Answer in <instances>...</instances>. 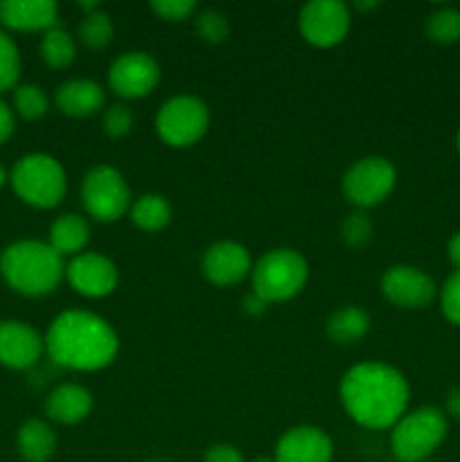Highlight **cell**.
<instances>
[{
  "mask_svg": "<svg viewBox=\"0 0 460 462\" xmlns=\"http://www.w3.org/2000/svg\"><path fill=\"white\" fill-rule=\"evenodd\" d=\"M382 293L400 310H424L437 298V287L418 266L395 264L382 275Z\"/></svg>",
  "mask_w": 460,
  "mask_h": 462,
  "instance_id": "obj_12",
  "label": "cell"
},
{
  "mask_svg": "<svg viewBox=\"0 0 460 462\" xmlns=\"http://www.w3.org/2000/svg\"><path fill=\"white\" fill-rule=\"evenodd\" d=\"M437 300H440L445 319L455 328H460V271H454L445 280V284L437 289Z\"/></svg>",
  "mask_w": 460,
  "mask_h": 462,
  "instance_id": "obj_31",
  "label": "cell"
},
{
  "mask_svg": "<svg viewBox=\"0 0 460 462\" xmlns=\"http://www.w3.org/2000/svg\"><path fill=\"white\" fill-rule=\"evenodd\" d=\"M16 449L25 462H48L57 451V433L48 420L30 418L16 433Z\"/></svg>",
  "mask_w": 460,
  "mask_h": 462,
  "instance_id": "obj_20",
  "label": "cell"
},
{
  "mask_svg": "<svg viewBox=\"0 0 460 462\" xmlns=\"http://www.w3.org/2000/svg\"><path fill=\"white\" fill-rule=\"evenodd\" d=\"M397 185V170L388 158L365 156L352 162L343 174L341 188L356 210L379 206L392 194Z\"/></svg>",
  "mask_w": 460,
  "mask_h": 462,
  "instance_id": "obj_9",
  "label": "cell"
},
{
  "mask_svg": "<svg viewBox=\"0 0 460 462\" xmlns=\"http://www.w3.org/2000/svg\"><path fill=\"white\" fill-rule=\"evenodd\" d=\"M379 7H382V3H374V0H370V3H354L356 12H374Z\"/></svg>",
  "mask_w": 460,
  "mask_h": 462,
  "instance_id": "obj_39",
  "label": "cell"
},
{
  "mask_svg": "<svg viewBox=\"0 0 460 462\" xmlns=\"http://www.w3.org/2000/svg\"><path fill=\"white\" fill-rule=\"evenodd\" d=\"M45 352V341L23 320H0V365L9 370H30Z\"/></svg>",
  "mask_w": 460,
  "mask_h": 462,
  "instance_id": "obj_14",
  "label": "cell"
},
{
  "mask_svg": "<svg viewBox=\"0 0 460 462\" xmlns=\"http://www.w3.org/2000/svg\"><path fill=\"white\" fill-rule=\"evenodd\" d=\"M9 185L23 203L50 210L63 201L68 189L66 170L50 153H27L14 162Z\"/></svg>",
  "mask_w": 460,
  "mask_h": 462,
  "instance_id": "obj_4",
  "label": "cell"
},
{
  "mask_svg": "<svg viewBox=\"0 0 460 462\" xmlns=\"http://www.w3.org/2000/svg\"><path fill=\"white\" fill-rule=\"evenodd\" d=\"M203 462H246L242 451L233 445H212L203 456Z\"/></svg>",
  "mask_w": 460,
  "mask_h": 462,
  "instance_id": "obj_34",
  "label": "cell"
},
{
  "mask_svg": "<svg viewBox=\"0 0 460 462\" xmlns=\"http://www.w3.org/2000/svg\"><path fill=\"white\" fill-rule=\"evenodd\" d=\"M341 404L350 420L370 431L392 429L409 413L410 386L404 374L382 361H363L343 374Z\"/></svg>",
  "mask_w": 460,
  "mask_h": 462,
  "instance_id": "obj_1",
  "label": "cell"
},
{
  "mask_svg": "<svg viewBox=\"0 0 460 462\" xmlns=\"http://www.w3.org/2000/svg\"><path fill=\"white\" fill-rule=\"evenodd\" d=\"M0 275L16 293L41 298L66 278V260L48 242L21 239L0 253Z\"/></svg>",
  "mask_w": 460,
  "mask_h": 462,
  "instance_id": "obj_3",
  "label": "cell"
},
{
  "mask_svg": "<svg viewBox=\"0 0 460 462\" xmlns=\"http://www.w3.org/2000/svg\"><path fill=\"white\" fill-rule=\"evenodd\" d=\"M455 149H458V153H460V129H458V134H455Z\"/></svg>",
  "mask_w": 460,
  "mask_h": 462,
  "instance_id": "obj_41",
  "label": "cell"
},
{
  "mask_svg": "<svg viewBox=\"0 0 460 462\" xmlns=\"http://www.w3.org/2000/svg\"><path fill=\"white\" fill-rule=\"evenodd\" d=\"M5 183H9V174L3 165H0V189L5 188Z\"/></svg>",
  "mask_w": 460,
  "mask_h": 462,
  "instance_id": "obj_40",
  "label": "cell"
},
{
  "mask_svg": "<svg viewBox=\"0 0 460 462\" xmlns=\"http://www.w3.org/2000/svg\"><path fill=\"white\" fill-rule=\"evenodd\" d=\"M113 36H115V25H113L111 16L104 9L84 14V18L77 25V39H79V43L86 45L88 50H95V52L108 48Z\"/></svg>",
  "mask_w": 460,
  "mask_h": 462,
  "instance_id": "obj_25",
  "label": "cell"
},
{
  "mask_svg": "<svg viewBox=\"0 0 460 462\" xmlns=\"http://www.w3.org/2000/svg\"><path fill=\"white\" fill-rule=\"evenodd\" d=\"M253 293L264 302H287L305 289L309 264L293 248H273L253 264Z\"/></svg>",
  "mask_w": 460,
  "mask_h": 462,
  "instance_id": "obj_5",
  "label": "cell"
},
{
  "mask_svg": "<svg viewBox=\"0 0 460 462\" xmlns=\"http://www.w3.org/2000/svg\"><path fill=\"white\" fill-rule=\"evenodd\" d=\"M104 88L93 79H68L54 90V106L68 117H88L104 106Z\"/></svg>",
  "mask_w": 460,
  "mask_h": 462,
  "instance_id": "obj_19",
  "label": "cell"
},
{
  "mask_svg": "<svg viewBox=\"0 0 460 462\" xmlns=\"http://www.w3.org/2000/svg\"><path fill=\"white\" fill-rule=\"evenodd\" d=\"M334 442L323 429L302 424L280 436L275 445V462H332Z\"/></svg>",
  "mask_w": 460,
  "mask_h": 462,
  "instance_id": "obj_16",
  "label": "cell"
},
{
  "mask_svg": "<svg viewBox=\"0 0 460 462\" xmlns=\"http://www.w3.org/2000/svg\"><path fill=\"white\" fill-rule=\"evenodd\" d=\"M16 131V116L5 99H0V144L7 143Z\"/></svg>",
  "mask_w": 460,
  "mask_h": 462,
  "instance_id": "obj_35",
  "label": "cell"
},
{
  "mask_svg": "<svg viewBox=\"0 0 460 462\" xmlns=\"http://www.w3.org/2000/svg\"><path fill=\"white\" fill-rule=\"evenodd\" d=\"M374 237V224L365 210H354L341 221V239L352 248H365Z\"/></svg>",
  "mask_w": 460,
  "mask_h": 462,
  "instance_id": "obj_29",
  "label": "cell"
},
{
  "mask_svg": "<svg viewBox=\"0 0 460 462\" xmlns=\"http://www.w3.org/2000/svg\"><path fill=\"white\" fill-rule=\"evenodd\" d=\"M18 77H21V52L9 32L0 27V93L16 88Z\"/></svg>",
  "mask_w": 460,
  "mask_h": 462,
  "instance_id": "obj_28",
  "label": "cell"
},
{
  "mask_svg": "<svg viewBox=\"0 0 460 462\" xmlns=\"http://www.w3.org/2000/svg\"><path fill=\"white\" fill-rule=\"evenodd\" d=\"M350 7L338 0H311L298 14V30L314 48H334L350 32Z\"/></svg>",
  "mask_w": 460,
  "mask_h": 462,
  "instance_id": "obj_10",
  "label": "cell"
},
{
  "mask_svg": "<svg viewBox=\"0 0 460 462\" xmlns=\"http://www.w3.org/2000/svg\"><path fill=\"white\" fill-rule=\"evenodd\" d=\"M66 278L79 296L93 300L111 296L120 282V273L111 257L90 251L70 257L66 264Z\"/></svg>",
  "mask_w": 460,
  "mask_h": 462,
  "instance_id": "obj_13",
  "label": "cell"
},
{
  "mask_svg": "<svg viewBox=\"0 0 460 462\" xmlns=\"http://www.w3.org/2000/svg\"><path fill=\"white\" fill-rule=\"evenodd\" d=\"M161 81V66L144 50H129L108 68V86L124 99L147 97Z\"/></svg>",
  "mask_w": 460,
  "mask_h": 462,
  "instance_id": "obj_11",
  "label": "cell"
},
{
  "mask_svg": "<svg viewBox=\"0 0 460 462\" xmlns=\"http://www.w3.org/2000/svg\"><path fill=\"white\" fill-rule=\"evenodd\" d=\"M102 129L108 138H124L133 129V113L124 104H113L104 111Z\"/></svg>",
  "mask_w": 460,
  "mask_h": 462,
  "instance_id": "obj_32",
  "label": "cell"
},
{
  "mask_svg": "<svg viewBox=\"0 0 460 462\" xmlns=\"http://www.w3.org/2000/svg\"><path fill=\"white\" fill-rule=\"evenodd\" d=\"M81 206L93 219L111 224L131 208V189L120 170L111 165H97L86 171L79 188Z\"/></svg>",
  "mask_w": 460,
  "mask_h": 462,
  "instance_id": "obj_8",
  "label": "cell"
},
{
  "mask_svg": "<svg viewBox=\"0 0 460 462\" xmlns=\"http://www.w3.org/2000/svg\"><path fill=\"white\" fill-rule=\"evenodd\" d=\"M50 361L77 373L108 368L120 352V338L106 319L84 310L61 311L43 337Z\"/></svg>",
  "mask_w": 460,
  "mask_h": 462,
  "instance_id": "obj_2",
  "label": "cell"
},
{
  "mask_svg": "<svg viewBox=\"0 0 460 462\" xmlns=\"http://www.w3.org/2000/svg\"><path fill=\"white\" fill-rule=\"evenodd\" d=\"M201 271L206 280L215 287H233L239 284L253 271L251 253L237 242H216L206 248L201 260Z\"/></svg>",
  "mask_w": 460,
  "mask_h": 462,
  "instance_id": "obj_15",
  "label": "cell"
},
{
  "mask_svg": "<svg viewBox=\"0 0 460 462\" xmlns=\"http://www.w3.org/2000/svg\"><path fill=\"white\" fill-rule=\"evenodd\" d=\"M48 93L39 84H18L14 88V113L27 122L41 120L48 113Z\"/></svg>",
  "mask_w": 460,
  "mask_h": 462,
  "instance_id": "obj_27",
  "label": "cell"
},
{
  "mask_svg": "<svg viewBox=\"0 0 460 462\" xmlns=\"http://www.w3.org/2000/svg\"><path fill=\"white\" fill-rule=\"evenodd\" d=\"M88 239V221H86V217L77 215V212H66V215L57 217V219L52 221V226H50L48 244L63 257V260L84 253Z\"/></svg>",
  "mask_w": 460,
  "mask_h": 462,
  "instance_id": "obj_21",
  "label": "cell"
},
{
  "mask_svg": "<svg viewBox=\"0 0 460 462\" xmlns=\"http://www.w3.org/2000/svg\"><path fill=\"white\" fill-rule=\"evenodd\" d=\"M253 462H275L273 458H264V456H262V458H257V460H253Z\"/></svg>",
  "mask_w": 460,
  "mask_h": 462,
  "instance_id": "obj_42",
  "label": "cell"
},
{
  "mask_svg": "<svg viewBox=\"0 0 460 462\" xmlns=\"http://www.w3.org/2000/svg\"><path fill=\"white\" fill-rule=\"evenodd\" d=\"M266 307H269V302L262 300L257 293H251V296L244 298V311H246L248 316H262L266 311Z\"/></svg>",
  "mask_w": 460,
  "mask_h": 462,
  "instance_id": "obj_37",
  "label": "cell"
},
{
  "mask_svg": "<svg viewBox=\"0 0 460 462\" xmlns=\"http://www.w3.org/2000/svg\"><path fill=\"white\" fill-rule=\"evenodd\" d=\"M54 0H0V25L5 32H48L57 25Z\"/></svg>",
  "mask_w": 460,
  "mask_h": 462,
  "instance_id": "obj_17",
  "label": "cell"
},
{
  "mask_svg": "<svg viewBox=\"0 0 460 462\" xmlns=\"http://www.w3.org/2000/svg\"><path fill=\"white\" fill-rule=\"evenodd\" d=\"M43 411L48 422L75 427V424L84 422L93 411V395L88 388L79 386V383H61L45 397Z\"/></svg>",
  "mask_w": 460,
  "mask_h": 462,
  "instance_id": "obj_18",
  "label": "cell"
},
{
  "mask_svg": "<svg viewBox=\"0 0 460 462\" xmlns=\"http://www.w3.org/2000/svg\"><path fill=\"white\" fill-rule=\"evenodd\" d=\"M129 217L135 228L144 230V233H158V230L170 226L171 206L162 194L149 192L131 203Z\"/></svg>",
  "mask_w": 460,
  "mask_h": 462,
  "instance_id": "obj_23",
  "label": "cell"
},
{
  "mask_svg": "<svg viewBox=\"0 0 460 462\" xmlns=\"http://www.w3.org/2000/svg\"><path fill=\"white\" fill-rule=\"evenodd\" d=\"M446 255H449V262L454 264V271H460V230L451 235L449 244H446Z\"/></svg>",
  "mask_w": 460,
  "mask_h": 462,
  "instance_id": "obj_38",
  "label": "cell"
},
{
  "mask_svg": "<svg viewBox=\"0 0 460 462\" xmlns=\"http://www.w3.org/2000/svg\"><path fill=\"white\" fill-rule=\"evenodd\" d=\"M39 52L45 66L52 68V70H63V68L72 66V61H75L77 57L75 36L59 25L50 27V30L43 32V36H41Z\"/></svg>",
  "mask_w": 460,
  "mask_h": 462,
  "instance_id": "obj_24",
  "label": "cell"
},
{
  "mask_svg": "<svg viewBox=\"0 0 460 462\" xmlns=\"http://www.w3.org/2000/svg\"><path fill=\"white\" fill-rule=\"evenodd\" d=\"M445 415L454 418L455 422H460V386L451 388L445 397Z\"/></svg>",
  "mask_w": 460,
  "mask_h": 462,
  "instance_id": "obj_36",
  "label": "cell"
},
{
  "mask_svg": "<svg viewBox=\"0 0 460 462\" xmlns=\"http://www.w3.org/2000/svg\"><path fill=\"white\" fill-rule=\"evenodd\" d=\"M329 341L338 346H352L359 343L370 332V314L359 305H345L341 310L332 311L325 325Z\"/></svg>",
  "mask_w": 460,
  "mask_h": 462,
  "instance_id": "obj_22",
  "label": "cell"
},
{
  "mask_svg": "<svg viewBox=\"0 0 460 462\" xmlns=\"http://www.w3.org/2000/svg\"><path fill=\"white\" fill-rule=\"evenodd\" d=\"M194 27H197V34L201 36V41L206 43H224L230 34V21L221 9H203L194 18Z\"/></svg>",
  "mask_w": 460,
  "mask_h": 462,
  "instance_id": "obj_30",
  "label": "cell"
},
{
  "mask_svg": "<svg viewBox=\"0 0 460 462\" xmlns=\"http://www.w3.org/2000/svg\"><path fill=\"white\" fill-rule=\"evenodd\" d=\"M391 431V449L397 460L422 462L445 442L449 422L445 411L436 406H422L409 411Z\"/></svg>",
  "mask_w": 460,
  "mask_h": 462,
  "instance_id": "obj_6",
  "label": "cell"
},
{
  "mask_svg": "<svg viewBox=\"0 0 460 462\" xmlns=\"http://www.w3.org/2000/svg\"><path fill=\"white\" fill-rule=\"evenodd\" d=\"M149 7H152V12L158 18H162L167 23H180L197 12V3L194 0H153Z\"/></svg>",
  "mask_w": 460,
  "mask_h": 462,
  "instance_id": "obj_33",
  "label": "cell"
},
{
  "mask_svg": "<svg viewBox=\"0 0 460 462\" xmlns=\"http://www.w3.org/2000/svg\"><path fill=\"white\" fill-rule=\"evenodd\" d=\"M428 41L440 45H451L460 41V9L455 7H437L428 14L424 23Z\"/></svg>",
  "mask_w": 460,
  "mask_h": 462,
  "instance_id": "obj_26",
  "label": "cell"
},
{
  "mask_svg": "<svg viewBox=\"0 0 460 462\" xmlns=\"http://www.w3.org/2000/svg\"><path fill=\"white\" fill-rule=\"evenodd\" d=\"M210 126V108L194 95L170 97L156 113V134L170 147H192Z\"/></svg>",
  "mask_w": 460,
  "mask_h": 462,
  "instance_id": "obj_7",
  "label": "cell"
}]
</instances>
